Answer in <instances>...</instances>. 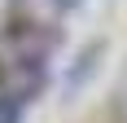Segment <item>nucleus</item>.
Masks as SVG:
<instances>
[{"instance_id":"f257e3e1","label":"nucleus","mask_w":127,"mask_h":123,"mask_svg":"<svg viewBox=\"0 0 127 123\" xmlns=\"http://www.w3.org/2000/svg\"><path fill=\"white\" fill-rule=\"evenodd\" d=\"M0 123H22V101L0 92Z\"/></svg>"},{"instance_id":"f03ea898","label":"nucleus","mask_w":127,"mask_h":123,"mask_svg":"<svg viewBox=\"0 0 127 123\" xmlns=\"http://www.w3.org/2000/svg\"><path fill=\"white\" fill-rule=\"evenodd\" d=\"M57 9H75V4H83V0H53Z\"/></svg>"}]
</instances>
